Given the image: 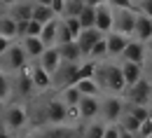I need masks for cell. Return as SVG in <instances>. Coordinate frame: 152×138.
Returning <instances> with one entry per match:
<instances>
[{"label": "cell", "instance_id": "obj_1", "mask_svg": "<svg viewBox=\"0 0 152 138\" xmlns=\"http://www.w3.org/2000/svg\"><path fill=\"white\" fill-rule=\"evenodd\" d=\"M28 110H31V126L68 124V105L63 103L56 89H47L33 96L28 101Z\"/></svg>", "mask_w": 152, "mask_h": 138}, {"label": "cell", "instance_id": "obj_2", "mask_svg": "<svg viewBox=\"0 0 152 138\" xmlns=\"http://www.w3.org/2000/svg\"><path fill=\"white\" fill-rule=\"evenodd\" d=\"M96 82L101 84L103 94H124V91H126V80H124V73H122L119 59H103V61H98Z\"/></svg>", "mask_w": 152, "mask_h": 138}, {"label": "cell", "instance_id": "obj_3", "mask_svg": "<svg viewBox=\"0 0 152 138\" xmlns=\"http://www.w3.org/2000/svg\"><path fill=\"white\" fill-rule=\"evenodd\" d=\"M0 126L7 129V131H12V134H17V136H19L23 129H28V126H31L28 103H26V101H19V99L10 101V103L5 105L2 117H0Z\"/></svg>", "mask_w": 152, "mask_h": 138}, {"label": "cell", "instance_id": "obj_4", "mask_svg": "<svg viewBox=\"0 0 152 138\" xmlns=\"http://www.w3.org/2000/svg\"><path fill=\"white\" fill-rule=\"evenodd\" d=\"M28 54L21 45V40H14L2 54H0V70H5L7 75H17L19 70H23L28 66Z\"/></svg>", "mask_w": 152, "mask_h": 138}, {"label": "cell", "instance_id": "obj_5", "mask_svg": "<svg viewBox=\"0 0 152 138\" xmlns=\"http://www.w3.org/2000/svg\"><path fill=\"white\" fill-rule=\"evenodd\" d=\"M124 108H126L124 94H103L101 96V119L105 124H119Z\"/></svg>", "mask_w": 152, "mask_h": 138}, {"label": "cell", "instance_id": "obj_6", "mask_svg": "<svg viewBox=\"0 0 152 138\" xmlns=\"http://www.w3.org/2000/svg\"><path fill=\"white\" fill-rule=\"evenodd\" d=\"M12 87H14V99L19 101H28L33 99V96H38V87H35V82H33V77H31V70H28V66L23 68V70H19L17 75H12Z\"/></svg>", "mask_w": 152, "mask_h": 138}, {"label": "cell", "instance_id": "obj_7", "mask_svg": "<svg viewBox=\"0 0 152 138\" xmlns=\"http://www.w3.org/2000/svg\"><path fill=\"white\" fill-rule=\"evenodd\" d=\"M150 110H152L150 105H138V103H129L126 101V108H124V112L119 117V124L124 129H129V131H138L140 122L150 117Z\"/></svg>", "mask_w": 152, "mask_h": 138}, {"label": "cell", "instance_id": "obj_8", "mask_svg": "<svg viewBox=\"0 0 152 138\" xmlns=\"http://www.w3.org/2000/svg\"><path fill=\"white\" fill-rule=\"evenodd\" d=\"M136 19H138V9L136 7H115V21L113 31L133 38V28H136Z\"/></svg>", "mask_w": 152, "mask_h": 138}, {"label": "cell", "instance_id": "obj_9", "mask_svg": "<svg viewBox=\"0 0 152 138\" xmlns=\"http://www.w3.org/2000/svg\"><path fill=\"white\" fill-rule=\"evenodd\" d=\"M124 99L129 101V103H138V105H150V101H152V80L143 75V77L138 80L136 84L126 87V91H124Z\"/></svg>", "mask_w": 152, "mask_h": 138}, {"label": "cell", "instance_id": "obj_10", "mask_svg": "<svg viewBox=\"0 0 152 138\" xmlns=\"http://www.w3.org/2000/svg\"><path fill=\"white\" fill-rule=\"evenodd\" d=\"M80 82V63H68L63 61L58 66V70L54 73V89H63Z\"/></svg>", "mask_w": 152, "mask_h": 138}, {"label": "cell", "instance_id": "obj_11", "mask_svg": "<svg viewBox=\"0 0 152 138\" xmlns=\"http://www.w3.org/2000/svg\"><path fill=\"white\" fill-rule=\"evenodd\" d=\"M28 70H31V77H33V82H35L38 91L54 89V75H52L40 61H28Z\"/></svg>", "mask_w": 152, "mask_h": 138}, {"label": "cell", "instance_id": "obj_12", "mask_svg": "<svg viewBox=\"0 0 152 138\" xmlns=\"http://www.w3.org/2000/svg\"><path fill=\"white\" fill-rule=\"evenodd\" d=\"M148 56H150L148 42H140V40H136V38L129 40V45H126V49H124V54H122V59L133 61V63H145Z\"/></svg>", "mask_w": 152, "mask_h": 138}, {"label": "cell", "instance_id": "obj_13", "mask_svg": "<svg viewBox=\"0 0 152 138\" xmlns=\"http://www.w3.org/2000/svg\"><path fill=\"white\" fill-rule=\"evenodd\" d=\"M113 21H115V7L110 2H103V5L96 7V28L101 33L108 35L113 31Z\"/></svg>", "mask_w": 152, "mask_h": 138}, {"label": "cell", "instance_id": "obj_14", "mask_svg": "<svg viewBox=\"0 0 152 138\" xmlns=\"http://www.w3.org/2000/svg\"><path fill=\"white\" fill-rule=\"evenodd\" d=\"M105 40H108V59H122V54H124V49H126V45H129L131 38L110 31L105 35Z\"/></svg>", "mask_w": 152, "mask_h": 138}, {"label": "cell", "instance_id": "obj_15", "mask_svg": "<svg viewBox=\"0 0 152 138\" xmlns=\"http://www.w3.org/2000/svg\"><path fill=\"white\" fill-rule=\"evenodd\" d=\"M80 112H82V122L101 119V96H82Z\"/></svg>", "mask_w": 152, "mask_h": 138}, {"label": "cell", "instance_id": "obj_16", "mask_svg": "<svg viewBox=\"0 0 152 138\" xmlns=\"http://www.w3.org/2000/svg\"><path fill=\"white\" fill-rule=\"evenodd\" d=\"M105 33H101L98 28H82V33L77 35V45L82 47V52H84V56H89V52H91V47H94L98 40L103 38Z\"/></svg>", "mask_w": 152, "mask_h": 138}, {"label": "cell", "instance_id": "obj_17", "mask_svg": "<svg viewBox=\"0 0 152 138\" xmlns=\"http://www.w3.org/2000/svg\"><path fill=\"white\" fill-rule=\"evenodd\" d=\"M35 61H40V63L54 75V73L58 70V66L63 63V56H61V49H58V47H47V49L42 52V56L35 59Z\"/></svg>", "mask_w": 152, "mask_h": 138}, {"label": "cell", "instance_id": "obj_18", "mask_svg": "<svg viewBox=\"0 0 152 138\" xmlns=\"http://www.w3.org/2000/svg\"><path fill=\"white\" fill-rule=\"evenodd\" d=\"M133 38L140 40V42H150L152 40V17L138 12V19H136V28H133Z\"/></svg>", "mask_w": 152, "mask_h": 138}, {"label": "cell", "instance_id": "obj_19", "mask_svg": "<svg viewBox=\"0 0 152 138\" xmlns=\"http://www.w3.org/2000/svg\"><path fill=\"white\" fill-rule=\"evenodd\" d=\"M119 63H122V73H124V80H126V87L136 84L138 80L145 75L143 63H133V61H126V59H119Z\"/></svg>", "mask_w": 152, "mask_h": 138}, {"label": "cell", "instance_id": "obj_20", "mask_svg": "<svg viewBox=\"0 0 152 138\" xmlns=\"http://www.w3.org/2000/svg\"><path fill=\"white\" fill-rule=\"evenodd\" d=\"M33 0H19L12 7H7V14H12L17 21H31L33 19Z\"/></svg>", "mask_w": 152, "mask_h": 138}, {"label": "cell", "instance_id": "obj_21", "mask_svg": "<svg viewBox=\"0 0 152 138\" xmlns=\"http://www.w3.org/2000/svg\"><path fill=\"white\" fill-rule=\"evenodd\" d=\"M21 45H23V49H26V54H28V59L35 61L42 56V52L47 49V45L42 42V38H35V35H26V38H21Z\"/></svg>", "mask_w": 152, "mask_h": 138}, {"label": "cell", "instance_id": "obj_22", "mask_svg": "<svg viewBox=\"0 0 152 138\" xmlns=\"http://www.w3.org/2000/svg\"><path fill=\"white\" fill-rule=\"evenodd\" d=\"M58 49H61V56H63V61H68V63H82V61L87 59V56H84V52H82V47L77 45V40L61 45Z\"/></svg>", "mask_w": 152, "mask_h": 138}, {"label": "cell", "instance_id": "obj_23", "mask_svg": "<svg viewBox=\"0 0 152 138\" xmlns=\"http://www.w3.org/2000/svg\"><path fill=\"white\" fill-rule=\"evenodd\" d=\"M58 23H61V17H56V19L47 21L45 26H42V42L47 45V47H56V40H58Z\"/></svg>", "mask_w": 152, "mask_h": 138}, {"label": "cell", "instance_id": "obj_24", "mask_svg": "<svg viewBox=\"0 0 152 138\" xmlns=\"http://www.w3.org/2000/svg\"><path fill=\"white\" fill-rule=\"evenodd\" d=\"M105 129H108V124H105L103 119L84 122V124H82V138H103L105 136Z\"/></svg>", "mask_w": 152, "mask_h": 138}, {"label": "cell", "instance_id": "obj_25", "mask_svg": "<svg viewBox=\"0 0 152 138\" xmlns=\"http://www.w3.org/2000/svg\"><path fill=\"white\" fill-rule=\"evenodd\" d=\"M17 28H19V21L14 19L12 14H0V35H5V38L10 40H19V35H17Z\"/></svg>", "mask_w": 152, "mask_h": 138}, {"label": "cell", "instance_id": "obj_26", "mask_svg": "<svg viewBox=\"0 0 152 138\" xmlns=\"http://www.w3.org/2000/svg\"><path fill=\"white\" fill-rule=\"evenodd\" d=\"M77 89L82 91V96H103V89L96 82V77H82L77 82Z\"/></svg>", "mask_w": 152, "mask_h": 138}, {"label": "cell", "instance_id": "obj_27", "mask_svg": "<svg viewBox=\"0 0 152 138\" xmlns=\"http://www.w3.org/2000/svg\"><path fill=\"white\" fill-rule=\"evenodd\" d=\"M35 2V0H33ZM33 19L40 23H47V21L56 19V12L52 9V5H45V2H35L33 5Z\"/></svg>", "mask_w": 152, "mask_h": 138}, {"label": "cell", "instance_id": "obj_28", "mask_svg": "<svg viewBox=\"0 0 152 138\" xmlns=\"http://www.w3.org/2000/svg\"><path fill=\"white\" fill-rule=\"evenodd\" d=\"M58 96L63 99L66 105H80V101H82V91L77 89V84H70V87H63V89H56Z\"/></svg>", "mask_w": 152, "mask_h": 138}, {"label": "cell", "instance_id": "obj_29", "mask_svg": "<svg viewBox=\"0 0 152 138\" xmlns=\"http://www.w3.org/2000/svg\"><path fill=\"white\" fill-rule=\"evenodd\" d=\"M0 101H5V103L14 101V87H12V75H7L5 70H0Z\"/></svg>", "mask_w": 152, "mask_h": 138}, {"label": "cell", "instance_id": "obj_30", "mask_svg": "<svg viewBox=\"0 0 152 138\" xmlns=\"http://www.w3.org/2000/svg\"><path fill=\"white\" fill-rule=\"evenodd\" d=\"M80 23H82V28H94L96 26V7L91 5H84V9L80 12Z\"/></svg>", "mask_w": 152, "mask_h": 138}, {"label": "cell", "instance_id": "obj_31", "mask_svg": "<svg viewBox=\"0 0 152 138\" xmlns=\"http://www.w3.org/2000/svg\"><path fill=\"white\" fill-rule=\"evenodd\" d=\"M87 59H96V61L108 59V40H105V35L98 40L94 47H91V52H89V56H87Z\"/></svg>", "mask_w": 152, "mask_h": 138}, {"label": "cell", "instance_id": "obj_32", "mask_svg": "<svg viewBox=\"0 0 152 138\" xmlns=\"http://www.w3.org/2000/svg\"><path fill=\"white\" fill-rule=\"evenodd\" d=\"M84 0H66V9H63V17H80V12L84 9Z\"/></svg>", "mask_w": 152, "mask_h": 138}, {"label": "cell", "instance_id": "obj_33", "mask_svg": "<svg viewBox=\"0 0 152 138\" xmlns=\"http://www.w3.org/2000/svg\"><path fill=\"white\" fill-rule=\"evenodd\" d=\"M75 40V35H73V31L68 28V23L61 19V23H58V40H56V47H61V45H66V42H73Z\"/></svg>", "mask_w": 152, "mask_h": 138}, {"label": "cell", "instance_id": "obj_34", "mask_svg": "<svg viewBox=\"0 0 152 138\" xmlns=\"http://www.w3.org/2000/svg\"><path fill=\"white\" fill-rule=\"evenodd\" d=\"M138 138H150L152 136V117H148V119H143L140 122V126H138Z\"/></svg>", "mask_w": 152, "mask_h": 138}, {"label": "cell", "instance_id": "obj_35", "mask_svg": "<svg viewBox=\"0 0 152 138\" xmlns=\"http://www.w3.org/2000/svg\"><path fill=\"white\" fill-rule=\"evenodd\" d=\"M42 26H45V23L31 19V21H28V31H26V35H35V38H40V35H42Z\"/></svg>", "mask_w": 152, "mask_h": 138}, {"label": "cell", "instance_id": "obj_36", "mask_svg": "<svg viewBox=\"0 0 152 138\" xmlns=\"http://www.w3.org/2000/svg\"><path fill=\"white\" fill-rule=\"evenodd\" d=\"M136 9L143 12V14H148V17H152V0H136Z\"/></svg>", "mask_w": 152, "mask_h": 138}, {"label": "cell", "instance_id": "obj_37", "mask_svg": "<svg viewBox=\"0 0 152 138\" xmlns=\"http://www.w3.org/2000/svg\"><path fill=\"white\" fill-rule=\"evenodd\" d=\"M119 131H122V126H119V124H108L105 136H103V138H119Z\"/></svg>", "mask_w": 152, "mask_h": 138}, {"label": "cell", "instance_id": "obj_38", "mask_svg": "<svg viewBox=\"0 0 152 138\" xmlns=\"http://www.w3.org/2000/svg\"><path fill=\"white\" fill-rule=\"evenodd\" d=\"M52 9L56 12V17H63V9H66V0H52Z\"/></svg>", "mask_w": 152, "mask_h": 138}, {"label": "cell", "instance_id": "obj_39", "mask_svg": "<svg viewBox=\"0 0 152 138\" xmlns=\"http://www.w3.org/2000/svg\"><path fill=\"white\" fill-rule=\"evenodd\" d=\"M113 7H136V0H108Z\"/></svg>", "mask_w": 152, "mask_h": 138}, {"label": "cell", "instance_id": "obj_40", "mask_svg": "<svg viewBox=\"0 0 152 138\" xmlns=\"http://www.w3.org/2000/svg\"><path fill=\"white\" fill-rule=\"evenodd\" d=\"M143 70H145V77L152 80V54L145 59V63H143Z\"/></svg>", "mask_w": 152, "mask_h": 138}, {"label": "cell", "instance_id": "obj_41", "mask_svg": "<svg viewBox=\"0 0 152 138\" xmlns=\"http://www.w3.org/2000/svg\"><path fill=\"white\" fill-rule=\"evenodd\" d=\"M119 126H122V124H119ZM119 138H138V134H136V131H129V129H124V126H122Z\"/></svg>", "mask_w": 152, "mask_h": 138}, {"label": "cell", "instance_id": "obj_42", "mask_svg": "<svg viewBox=\"0 0 152 138\" xmlns=\"http://www.w3.org/2000/svg\"><path fill=\"white\" fill-rule=\"evenodd\" d=\"M12 42H14V40H10V38H5V35H0V54H2V52H5V49L12 45Z\"/></svg>", "mask_w": 152, "mask_h": 138}, {"label": "cell", "instance_id": "obj_43", "mask_svg": "<svg viewBox=\"0 0 152 138\" xmlns=\"http://www.w3.org/2000/svg\"><path fill=\"white\" fill-rule=\"evenodd\" d=\"M0 138H17V134H12V131H7V129L0 126Z\"/></svg>", "mask_w": 152, "mask_h": 138}, {"label": "cell", "instance_id": "obj_44", "mask_svg": "<svg viewBox=\"0 0 152 138\" xmlns=\"http://www.w3.org/2000/svg\"><path fill=\"white\" fill-rule=\"evenodd\" d=\"M87 5H91V7H98V5H103V2H108V0H84Z\"/></svg>", "mask_w": 152, "mask_h": 138}, {"label": "cell", "instance_id": "obj_45", "mask_svg": "<svg viewBox=\"0 0 152 138\" xmlns=\"http://www.w3.org/2000/svg\"><path fill=\"white\" fill-rule=\"evenodd\" d=\"M7 12V5H5V0H0V14H5Z\"/></svg>", "mask_w": 152, "mask_h": 138}, {"label": "cell", "instance_id": "obj_46", "mask_svg": "<svg viewBox=\"0 0 152 138\" xmlns=\"http://www.w3.org/2000/svg\"><path fill=\"white\" fill-rule=\"evenodd\" d=\"M5 105H7V103H5V101H0V117H2V112H5Z\"/></svg>", "mask_w": 152, "mask_h": 138}, {"label": "cell", "instance_id": "obj_47", "mask_svg": "<svg viewBox=\"0 0 152 138\" xmlns=\"http://www.w3.org/2000/svg\"><path fill=\"white\" fill-rule=\"evenodd\" d=\"M14 2H19V0H5V5H7V7H12Z\"/></svg>", "mask_w": 152, "mask_h": 138}, {"label": "cell", "instance_id": "obj_48", "mask_svg": "<svg viewBox=\"0 0 152 138\" xmlns=\"http://www.w3.org/2000/svg\"><path fill=\"white\" fill-rule=\"evenodd\" d=\"M150 117H152V110H150Z\"/></svg>", "mask_w": 152, "mask_h": 138}, {"label": "cell", "instance_id": "obj_49", "mask_svg": "<svg viewBox=\"0 0 152 138\" xmlns=\"http://www.w3.org/2000/svg\"><path fill=\"white\" fill-rule=\"evenodd\" d=\"M150 108H152V101H150Z\"/></svg>", "mask_w": 152, "mask_h": 138}, {"label": "cell", "instance_id": "obj_50", "mask_svg": "<svg viewBox=\"0 0 152 138\" xmlns=\"http://www.w3.org/2000/svg\"><path fill=\"white\" fill-rule=\"evenodd\" d=\"M150 138H152V136H150Z\"/></svg>", "mask_w": 152, "mask_h": 138}]
</instances>
